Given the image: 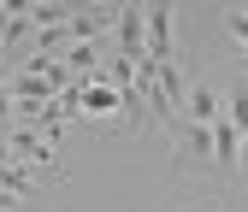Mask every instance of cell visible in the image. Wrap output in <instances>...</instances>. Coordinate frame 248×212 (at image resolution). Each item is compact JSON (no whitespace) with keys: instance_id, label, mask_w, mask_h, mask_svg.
<instances>
[{"instance_id":"obj_1","label":"cell","mask_w":248,"mask_h":212,"mask_svg":"<svg viewBox=\"0 0 248 212\" xmlns=\"http://www.w3.org/2000/svg\"><path fill=\"white\" fill-rule=\"evenodd\" d=\"M177 59V12L166 0H148V65H171Z\"/></svg>"},{"instance_id":"obj_2","label":"cell","mask_w":248,"mask_h":212,"mask_svg":"<svg viewBox=\"0 0 248 212\" xmlns=\"http://www.w3.org/2000/svg\"><path fill=\"white\" fill-rule=\"evenodd\" d=\"M112 47H118L124 59H148V6H118Z\"/></svg>"},{"instance_id":"obj_3","label":"cell","mask_w":248,"mask_h":212,"mask_svg":"<svg viewBox=\"0 0 248 212\" xmlns=\"http://www.w3.org/2000/svg\"><path fill=\"white\" fill-rule=\"evenodd\" d=\"M118 6H71V42H112Z\"/></svg>"},{"instance_id":"obj_4","label":"cell","mask_w":248,"mask_h":212,"mask_svg":"<svg viewBox=\"0 0 248 212\" xmlns=\"http://www.w3.org/2000/svg\"><path fill=\"white\" fill-rule=\"evenodd\" d=\"M6 136H12V159H18V165H53V159H59V147H53L42 130H30V124H12Z\"/></svg>"},{"instance_id":"obj_5","label":"cell","mask_w":248,"mask_h":212,"mask_svg":"<svg viewBox=\"0 0 248 212\" xmlns=\"http://www.w3.org/2000/svg\"><path fill=\"white\" fill-rule=\"evenodd\" d=\"M225 118V100H219V88L213 83H189V95H183V124H219Z\"/></svg>"},{"instance_id":"obj_6","label":"cell","mask_w":248,"mask_h":212,"mask_svg":"<svg viewBox=\"0 0 248 212\" xmlns=\"http://www.w3.org/2000/svg\"><path fill=\"white\" fill-rule=\"evenodd\" d=\"M77 118H124V95L112 83H89L77 95Z\"/></svg>"},{"instance_id":"obj_7","label":"cell","mask_w":248,"mask_h":212,"mask_svg":"<svg viewBox=\"0 0 248 212\" xmlns=\"http://www.w3.org/2000/svg\"><path fill=\"white\" fill-rule=\"evenodd\" d=\"M236 147H242V130L231 124V118H219V124H213V165L236 171Z\"/></svg>"},{"instance_id":"obj_8","label":"cell","mask_w":248,"mask_h":212,"mask_svg":"<svg viewBox=\"0 0 248 212\" xmlns=\"http://www.w3.org/2000/svg\"><path fill=\"white\" fill-rule=\"evenodd\" d=\"M177 147H183L189 159H207V165H213V130H207V124H177Z\"/></svg>"},{"instance_id":"obj_9","label":"cell","mask_w":248,"mask_h":212,"mask_svg":"<svg viewBox=\"0 0 248 212\" xmlns=\"http://www.w3.org/2000/svg\"><path fill=\"white\" fill-rule=\"evenodd\" d=\"M225 118H231V124L248 136V77H242V83L231 88V95H225Z\"/></svg>"},{"instance_id":"obj_10","label":"cell","mask_w":248,"mask_h":212,"mask_svg":"<svg viewBox=\"0 0 248 212\" xmlns=\"http://www.w3.org/2000/svg\"><path fill=\"white\" fill-rule=\"evenodd\" d=\"M225 29L236 36V47H242V59H248V12H242V6H231V12H225Z\"/></svg>"},{"instance_id":"obj_11","label":"cell","mask_w":248,"mask_h":212,"mask_svg":"<svg viewBox=\"0 0 248 212\" xmlns=\"http://www.w3.org/2000/svg\"><path fill=\"white\" fill-rule=\"evenodd\" d=\"M6 165H18V159H12V136L0 130V171H6Z\"/></svg>"},{"instance_id":"obj_12","label":"cell","mask_w":248,"mask_h":212,"mask_svg":"<svg viewBox=\"0 0 248 212\" xmlns=\"http://www.w3.org/2000/svg\"><path fill=\"white\" fill-rule=\"evenodd\" d=\"M236 171L248 177V136H242V147H236Z\"/></svg>"}]
</instances>
